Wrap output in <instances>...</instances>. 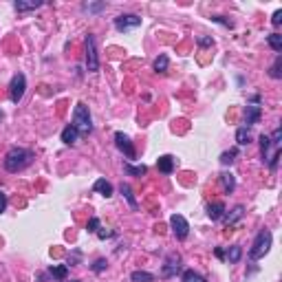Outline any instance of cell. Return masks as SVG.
<instances>
[{
	"instance_id": "cell-30",
	"label": "cell",
	"mask_w": 282,
	"mask_h": 282,
	"mask_svg": "<svg viewBox=\"0 0 282 282\" xmlns=\"http://www.w3.org/2000/svg\"><path fill=\"white\" fill-rule=\"evenodd\" d=\"M106 267H108V262H106L104 258H99V260H97L95 264H93V271H95V273H101V271H104Z\"/></svg>"
},
{
	"instance_id": "cell-16",
	"label": "cell",
	"mask_w": 282,
	"mask_h": 282,
	"mask_svg": "<svg viewBox=\"0 0 282 282\" xmlns=\"http://www.w3.org/2000/svg\"><path fill=\"white\" fill-rule=\"evenodd\" d=\"M240 258H242V247L240 245H232L227 249V254H225V260H227L229 264H236Z\"/></svg>"
},
{
	"instance_id": "cell-25",
	"label": "cell",
	"mask_w": 282,
	"mask_h": 282,
	"mask_svg": "<svg viewBox=\"0 0 282 282\" xmlns=\"http://www.w3.org/2000/svg\"><path fill=\"white\" fill-rule=\"evenodd\" d=\"M236 154H238L236 148H234V150H227V152H223V154H220V163H223V165H232V163L236 161Z\"/></svg>"
},
{
	"instance_id": "cell-21",
	"label": "cell",
	"mask_w": 282,
	"mask_h": 282,
	"mask_svg": "<svg viewBox=\"0 0 282 282\" xmlns=\"http://www.w3.org/2000/svg\"><path fill=\"white\" fill-rule=\"evenodd\" d=\"M130 280L132 282H154V276H152V273H148V271H132Z\"/></svg>"
},
{
	"instance_id": "cell-36",
	"label": "cell",
	"mask_w": 282,
	"mask_h": 282,
	"mask_svg": "<svg viewBox=\"0 0 282 282\" xmlns=\"http://www.w3.org/2000/svg\"><path fill=\"white\" fill-rule=\"evenodd\" d=\"M214 254H216V258L225 260V251H223V249H220V247H216V251H214Z\"/></svg>"
},
{
	"instance_id": "cell-6",
	"label": "cell",
	"mask_w": 282,
	"mask_h": 282,
	"mask_svg": "<svg viewBox=\"0 0 282 282\" xmlns=\"http://www.w3.org/2000/svg\"><path fill=\"white\" fill-rule=\"evenodd\" d=\"M137 26H141V18L135 16V13H123V16L115 18V29L121 31V33L137 29Z\"/></svg>"
},
{
	"instance_id": "cell-38",
	"label": "cell",
	"mask_w": 282,
	"mask_h": 282,
	"mask_svg": "<svg viewBox=\"0 0 282 282\" xmlns=\"http://www.w3.org/2000/svg\"><path fill=\"white\" fill-rule=\"evenodd\" d=\"M73 282H79V280H73Z\"/></svg>"
},
{
	"instance_id": "cell-37",
	"label": "cell",
	"mask_w": 282,
	"mask_h": 282,
	"mask_svg": "<svg viewBox=\"0 0 282 282\" xmlns=\"http://www.w3.org/2000/svg\"><path fill=\"white\" fill-rule=\"evenodd\" d=\"M0 119H2V110H0Z\"/></svg>"
},
{
	"instance_id": "cell-17",
	"label": "cell",
	"mask_w": 282,
	"mask_h": 282,
	"mask_svg": "<svg viewBox=\"0 0 282 282\" xmlns=\"http://www.w3.org/2000/svg\"><path fill=\"white\" fill-rule=\"evenodd\" d=\"M242 214H245V210H242V205H236L232 212H227V214H223L225 216V223L227 225H234L236 220H240L242 218Z\"/></svg>"
},
{
	"instance_id": "cell-32",
	"label": "cell",
	"mask_w": 282,
	"mask_h": 282,
	"mask_svg": "<svg viewBox=\"0 0 282 282\" xmlns=\"http://www.w3.org/2000/svg\"><path fill=\"white\" fill-rule=\"evenodd\" d=\"M113 236V232H108V229H97V238L99 240H106V238Z\"/></svg>"
},
{
	"instance_id": "cell-27",
	"label": "cell",
	"mask_w": 282,
	"mask_h": 282,
	"mask_svg": "<svg viewBox=\"0 0 282 282\" xmlns=\"http://www.w3.org/2000/svg\"><path fill=\"white\" fill-rule=\"evenodd\" d=\"M167 55H159L157 60H154V70H157V73H165L167 70Z\"/></svg>"
},
{
	"instance_id": "cell-24",
	"label": "cell",
	"mask_w": 282,
	"mask_h": 282,
	"mask_svg": "<svg viewBox=\"0 0 282 282\" xmlns=\"http://www.w3.org/2000/svg\"><path fill=\"white\" fill-rule=\"evenodd\" d=\"M249 139H251L249 130H247V128H238V130H236V141H238V145H247V143H249Z\"/></svg>"
},
{
	"instance_id": "cell-28",
	"label": "cell",
	"mask_w": 282,
	"mask_h": 282,
	"mask_svg": "<svg viewBox=\"0 0 282 282\" xmlns=\"http://www.w3.org/2000/svg\"><path fill=\"white\" fill-rule=\"evenodd\" d=\"M280 66H282V57L278 55V57H276V62H273V66H271V70H269V75H271L273 79L282 77V70H280Z\"/></svg>"
},
{
	"instance_id": "cell-20",
	"label": "cell",
	"mask_w": 282,
	"mask_h": 282,
	"mask_svg": "<svg viewBox=\"0 0 282 282\" xmlns=\"http://www.w3.org/2000/svg\"><path fill=\"white\" fill-rule=\"evenodd\" d=\"M181 282H207V280L201 276V273L188 269V271H183V276H181Z\"/></svg>"
},
{
	"instance_id": "cell-12",
	"label": "cell",
	"mask_w": 282,
	"mask_h": 282,
	"mask_svg": "<svg viewBox=\"0 0 282 282\" xmlns=\"http://www.w3.org/2000/svg\"><path fill=\"white\" fill-rule=\"evenodd\" d=\"M220 185H223L225 194H232L234 189H236V179H234L232 172H223V174H220Z\"/></svg>"
},
{
	"instance_id": "cell-5",
	"label": "cell",
	"mask_w": 282,
	"mask_h": 282,
	"mask_svg": "<svg viewBox=\"0 0 282 282\" xmlns=\"http://www.w3.org/2000/svg\"><path fill=\"white\" fill-rule=\"evenodd\" d=\"M24 88H26V77L22 73H16L11 77V84H9V99L13 104H18L22 99V95H24Z\"/></svg>"
},
{
	"instance_id": "cell-23",
	"label": "cell",
	"mask_w": 282,
	"mask_h": 282,
	"mask_svg": "<svg viewBox=\"0 0 282 282\" xmlns=\"http://www.w3.org/2000/svg\"><path fill=\"white\" fill-rule=\"evenodd\" d=\"M119 192H121L123 196L128 198V203H130V207H132V210H137V201H135V196H132V189H130V185L121 183V185H119Z\"/></svg>"
},
{
	"instance_id": "cell-1",
	"label": "cell",
	"mask_w": 282,
	"mask_h": 282,
	"mask_svg": "<svg viewBox=\"0 0 282 282\" xmlns=\"http://www.w3.org/2000/svg\"><path fill=\"white\" fill-rule=\"evenodd\" d=\"M31 161H33V152H31V150L13 145V148L4 154L2 165H4V170H7V172H22L24 167L31 165Z\"/></svg>"
},
{
	"instance_id": "cell-33",
	"label": "cell",
	"mask_w": 282,
	"mask_h": 282,
	"mask_svg": "<svg viewBox=\"0 0 282 282\" xmlns=\"http://www.w3.org/2000/svg\"><path fill=\"white\" fill-rule=\"evenodd\" d=\"M7 210V194L4 192H0V214Z\"/></svg>"
},
{
	"instance_id": "cell-4",
	"label": "cell",
	"mask_w": 282,
	"mask_h": 282,
	"mask_svg": "<svg viewBox=\"0 0 282 282\" xmlns=\"http://www.w3.org/2000/svg\"><path fill=\"white\" fill-rule=\"evenodd\" d=\"M86 69L91 70V73L99 70V55H97L95 35H91V33L86 35Z\"/></svg>"
},
{
	"instance_id": "cell-2",
	"label": "cell",
	"mask_w": 282,
	"mask_h": 282,
	"mask_svg": "<svg viewBox=\"0 0 282 282\" xmlns=\"http://www.w3.org/2000/svg\"><path fill=\"white\" fill-rule=\"evenodd\" d=\"M70 126L79 132V137H88L93 132V119H91V113H88V106L79 101L73 110V123Z\"/></svg>"
},
{
	"instance_id": "cell-13",
	"label": "cell",
	"mask_w": 282,
	"mask_h": 282,
	"mask_svg": "<svg viewBox=\"0 0 282 282\" xmlns=\"http://www.w3.org/2000/svg\"><path fill=\"white\" fill-rule=\"evenodd\" d=\"M77 139H79V132L69 123V126L62 130V141H64L66 145H75V143H77Z\"/></svg>"
},
{
	"instance_id": "cell-10",
	"label": "cell",
	"mask_w": 282,
	"mask_h": 282,
	"mask_svg": "<svg viewBox=\"0 0 282 282\" xmlns=\"http://www.w3.org/2000/svg\"><path fill=\"white\" fill-rule=\"evenodd\" d=\"M260 115H262V108L260 106H247V110H245V128H249V126H254V123H258L260 121Z\"/></svg>"
},
{
	"instance_id": "cell-35",
	"label": "cell",
	"mask_w": 282,
	"mask_h": 282,
	"mask_svg": "<svg viewBox=\"0 0 282 282\" xmlns=\"http://www.w3.org/2000/svg\"><path fill=\"white\" fill-rule=\"evenodd\" d=\"M198 44H201V47H210L212 40L210 38H198Z\"/></svg>"
},
{
	"instance_id": "cell-11",
	"label": "cell",
	"mask_w": 282,
	"mask_h": 282,
	"mask_svg": "<svg viewBox=\"0 0 282 282\" xmlns=\"http://www.w3.org/2000/svg\"><path fill=\"white\" fill-rule=\"evenodd\" d=\"M174 165H176V161L172 154H163V157H159V161H157L159 172H163V174H172V172H174Z\"/></svg>"
},
{
	"instance_id": "cell-9",
	"label": "cell",
	"mask_w": 282,
	"mask_h": 282,
	"mask_svg": "<svg viewBox=\"0 0 282 282\" xmlns=\"http://www.w3.org/2000/svg\"><path fill=\"white\" fill-rule=\"evenodd\" d=\"M179 269H181V256L179 254H170L165 258V264H163V269H161V278H172V276H176L179 273Z\"/></svg>"
},
{
	"instance_id": "cell-34",
	"label": "cell",
	"mask_w": 282,
	"mask_h": 282,
	"mask_svg": "<svg viewBox=\"0 0 282 282\" xmlns=\"http://www.w3.org/2000/svg\"><path fill=\"white\" fill-rule=\"evenodd\" d=\"M84 9H88V11H99V9H104V4H84Z\"/></svg>"
},
{
	"instance_id": "cell-22",
	"label": "cell",
	"mask_w": 282,
	"mask_h": 282,
	"mask_svg": "<svg viewBox=\"0 0 282 282\" xmlns=\"http://www.w3.org/2000/svg\"><path fill=\"white\" fill-rule=\"evenodd\" d=\"M267 42H269V47H271L276 53H280V51H282V35H280V33H271V35H267Z\"/></svg>"
},
{
	"instance_id": "cell-19",
	"label": "cell",
	"mask_w": 282,
	"mask_h": 282,
	"mask_svg": "<svg viewBox=\"0 0 282 282\" xmlns=\"http://www.w3.org/2000/svg\"><path fill=\"white\" fill-rule=\"evenodd\" d=\"M123 170H126L130 176H143L145 172H148V167L145 165H132V163L128 161V163H123Z\"/></svg>"
},
{
	"instance_id": "cell-18",
	"label": "cell",
	"mask_w": 282,
	"mask_h": 282,
	"mask_svg": "<svg viewBox=\"0 0 282 282\" xmlns=\"http://www.w3.org/2000/svg\"><path fill=\"white\" fill-rule=\"evenodd\" d=\"M48 273H51L55 280L64 282L66 276H69V267H66V264H57V267H51V269H48Z\"/></svg>"
},
{
	"instance_id": "cell-7",
	"label": "cell",
	"mask_w": 282,
	"mask_h": 282,
	"mask_svg": "<svg viewBox=\"0 0 282 282\" xmlns=\"http://www.w3.org/2000/svg\"><path fill=\"white\" fill-rule=\"evenodd\" d=\"M170 227H172V234H174L179 240H185L189 234V223L183 218L181 214H172L170 216Z\"/></svg>"
},
{
	"instance_id": "cell-15",
	"label": "cell",
	"mask_w": 282,
	"mask_h": 282,
	"mask_svg": "<svg viewBox=\"0 0 282 282\" xmlns=\"http://www.w3.org/2000/svg\"><path fill=\"white\" fill-rule=\"evenodd\" d=\"M225 214V205L223 203H210L207 205V216H210L212 220H220Z\"/></svg>"
},
{
	"instance_id": "cell-14",
	"label": "cell",
	"mask_w": 282,
	"mask_h": 282,
	"mask_svg": "<svg viewBox=\"0 0 282 282\" xmlns=\"http://www.w3.org/2000/svg\"><path fill=\"white\" fill-rule=\"evenodd\" d=\"M93 189H95V192H99L101 196H106V198L113 196V185H110L106 179H97L95 185H93Z\"/></svg>"
},
{
	"instance_id": "cell-8",
	"label": "cell",
	"mask_w": 282,
	"mask_h": 282,
	"mask_svg": "<svg viewBox=\"0 0 282 282\" xmlns=\"http://www.w3.org/2000/svg\"><path fill=\"white\" fill-rule=\"evenodd\" d=\"M115 143H117V148L126 154V159H135L137 157L135 145H132V141H130V137H128V135H123V132H115Z\"/></svg>"
},
{
	"instance_id": "cell-26",
	"label": "cell",
	"mask_w": 282,
	"mask_h": 282,
	"mask_svg": "<svg viewBox=\"0 0 282 282\" xmlns=\"http://www.w3.org/2000/svg\"><path fill=\"white\" fill-rule=\"evenodd\" d=\"M13 7H16V11H33V9L42 7V2H20V0H18Z\"/></svg>"
},
{
	"instance_id": "cell-3",
	"label": "cell",
	"mask_w": 282,
	"mask_h": 282,
	"mask_svg": "<svg viewBox=\"0 0 282 282\" xmlns=\"http://www.w3.org/2000/svg\"><path fill=\"white\" fill-rule=\"evenodd\" d=\"M269 249H271V232H269V229H260L254 245H251V249H249V258L260 260L262 256L269 254Z\"/></svg>"
},
{
	"instance_id": "cell-29",
	"label": "cell",
	"mask_w": 282,
	"mask_h": 282,
	"mask_svg": "<svg viewBox=\"0 0 282 282\" xmlns=\"http://www.w3.org/2000/svg\"><path fill=\"white\" fill-rule=\"evenodd\" d=\"M86 229H88V232H91V234H97V229H99V218H97V216H93V218L88 220Z\"/></svg>"
},
{
	"instance_id": "cell-31",
	"label": "cell",
	"mask_w": 282,
	"mask_h": 282,
	"mask_svg": "<svg viewBox=\"0 0 282 282\" xmlns=\"http://www.w3.org/2000/svg\"><path fill=\"white\" fill-rule=\"evenodd\" d=\"M280 22H282V9H278V11L273 13V18H271V24H273V26H278Z\"/></svg>"
}]
</instances>
